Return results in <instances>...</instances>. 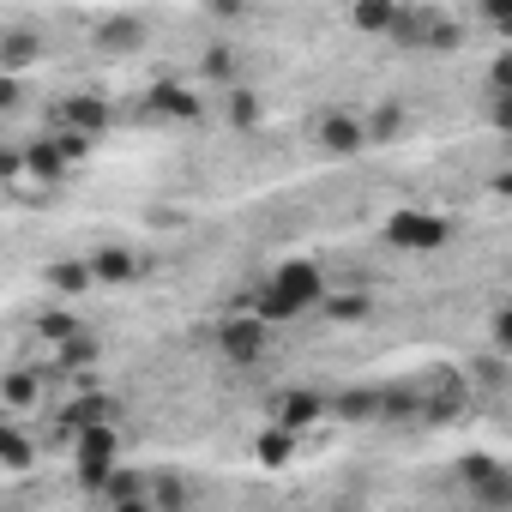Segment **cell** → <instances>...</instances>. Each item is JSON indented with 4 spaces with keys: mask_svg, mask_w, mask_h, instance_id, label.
Instances as JSON below:
<instances>
[{
    "mask_svg": "<svg viewBox=\"0 0 512 512\" xmlns=\"http://www.w3.org/2000/svg\"><path fill=\"white\" fill-rule=\"evenodd\" d=\"M320 296H326V278H320V266H308V260H290V266H278V272L266 278L260 314H266V320H296V314H308Z\"/></svg>",
    "mask_w": 512,
    "mask_h": 512,
    "instance_id": "cell-1",
    "label": "cell"
},
{
    "mask_svg": "<svg viewBox=\"0 0 512 512\" xmlns=\"http://www.w3.org/2000/svg\"><path fill=\"white\" fill-rule=\"evenodd\" d=\"M446 235H452V223L434 217V211H398V217H386V241L404 247V253H428V247H440Z\"/></svg>",
    "mask_w": 512,
    "mask_h": 512,
    "instance_id": "cell-2",
    "label": "cell"
},
{
    "mask_svg": "<svg viewBox=\"0 0 512 512\" xmlns=\"http://www.w3.org/2000/svg\"><path fill=\"white\" fill-rule=\"evenodd\" d=\"M266 326H272L266 314L223 320V326H217V350H223L229 362H241V368H247V362H260V350H266Z\"/></svg>",
    "mask_w": 512,
    "mask_h": 512,
    "instance_id": "cell-3",
    "label": "cell"
},
{
    "mask_svg": "<svg viewBox=\"0 0 512 512\" xmlns=\"http://www.w3.org/2000/svg\"><path fill=\"white\" fill-rule=\"evenodd\" d=\"M109 470H115V428H109V422L79 428V476H85L91 488H103Z\"/></svg>",
    "mask_w": 512,
    "mask_h": 512,
    "instance_id": "cell-4",
    "label": "cell"
},
{
    "mask_svg": "<svg viewBox=\"0 0 512 512\" xmlns=\"http://www.w3.org/2000/svg\"><path fill=\"white\" fill-rule=\"evenodd\" d=\"M55 127H61V133H85V139H91V133H103V127H109V103H103V97H91V91H79V97H67V103L55 109Z\"/></svg>",
    "mask_w": 512,
    "mask_h": 512,
    "instance_id": "cell-5",
    "label": "cell"
},
{
    "mask_svg": "<svg viewBox=\"0 0 512 512\" xmlns=\"http://www.w3.org/2000/svg\"><path fill=\"white\" fill-rule=\"evenodd\" d=\"M464 476H470V488H476V500H482V506H506V500H512V476H506L494 458H470V464H464Z\"/></svg>",
    "mask_w": 512,
    "mask_h": 512,
    "instance_id": "cell-6",
    "label": "cell"
},
{
    "mask_svg": "<svg viewBox=\"0 0 512 512\" xmlns=\"http://www.w3.org/2000/svg\"><path fill=\"white\" fill-rule=\"evenodd\" d=\"M356 31H368V37H398V25H404V13H398V0H356Z\"/></svg>",
    "mask_w": 512,
    "mask_h": 512,
    "instance_id": "cell-7",
    "label": "cell"
},
{
    "mask_svg": "<svg viewBox=\"0 0 512 512\" xmlns=\"http://www.w3.org/2000/svg\"><path fill=\"white\" fill-rule=\"evenodd\" d=\"M91 272H97V284H133L139 278V260L127 247H97L91 253Z\"/></svg>",
    "mask_w": 512,
    "mask_h": 512,
    "instance_id": "cell-8",
    "label": "cell"
},
{
    "mask_svg": "<svg viewBox=\"0 0 512 512\" xmlns=\"http://www.w3.org/2000/svg\"><path fill=\"white\" fill-rule=\"evenodd\" d=\"M151 109H157V115H175V121H199V97H193V91H181L175 79H157Z\"/></svg>",
    "mask_w": 512,
    "mask_h": 512,
    "instance_id": "cell-9",
    "label": "cell"
},
{
    "mask_svg": "<svg viewBox=\"0 0 512 512\" xmlns=\"http://www.w3.org/2000/svg\"><path fill=\"white\" fill-rule=\"evenodd\" d=\"M326 416V404L314 398V392H290V398H278V422L284 428H308V422H320Z\"/></svg>",
    "mask_w": 512,
    "mask_h": 512,
    "instance_id": "cell-10",
    "label": "cell"
},
{
    "mask_svg": "<svg viewBox=\"0 0 512 512\" xmlns=\"http://www.w3.org/2000/svg\"><path fill=\"white\" fill-rule=\"evenodd\" d=\"M320 145H326V151H356V145H362V127H356L350 115H326V121H320Z\"/></svg>",
    "mask_w": 512,
    "mask_h": 512,
    "instance_id": "cell-11",
    "label": "cell"
},
{
    "mask_svg": "<svg viewBox=\"0 0 512 512\" xmlns=\"http://www.w3.org/2000/svg\"><path fill=\"white\" fill-rule=\"evenodd\" d=\"M260 458H266V464H290V458H296V428L278 422V428L260 440Z\"/></svg>",
    "mask_w": 512,
    "mask_h": 512,
    "instance_id": "cell-12",
    "label": "cell"
},
{
    "mask_svg": "<svg viewBox=\"0 0 512 512\" xmlns=\"http://www.w3.org/2000/svg\"><path fill=\"white\" fill-rule=\"evenodd\" d=\"M37 332H43L49 344H67V338H79V320H73L67 308H55V314H43V320H37Z\"/></svg>",
    "mask_w": 512,
    "mask_h": 512,
    "instance_id": "cell-13",
    "label": "cell"
},
{
    "mask_svg": "<svg viewBox=\"0 0 512 512\" xmlns=\"http://www.w3.org/2000/svg\"><path fill=\"white\" fill-rule=\"evenodd\" d=\"M0 458H7V470H25L31 464V446H25V434L7 422V428H0Z\"/></svg>",
    "mask_w": 512,
    "mask_h": 512,
    "instance_id": "cell-14",
    "label": "cell"
},
{
    "mask_svg": "<svg viewBox=\"0 0 512 512\" xmlns=\"http://www.w3.org/2000/svg\"><path fill=\"white\" fill-rule=\"evenodd\" d=\"M25 157H31V175H43V181H61V169H67L61 151H49V145H31Z\"/></svg>",
    "mask_w": 512,
    "mask_h": 512,
    "instance_id": "cell-15",
    "label": "cell"
},
{
    "mask_svg": "<svg viewBox=\"0 0 512 512\" xmlns=\"http://www.w3.org/2000/svg\"><path fill=\"white\" fill-rule=\"evenodd\" d=\"M31 55H37V43H31L25 31H13V37H7V73H19V67L31 61Z\"/></svg>",
    "mask_w": 512,
    "mask_h": 512,
    "instance_id": "cell-16",
    "label": "cell"
},
{
    "mask_svg": "<svg viewBox=\"0 0 512 512\" xmlns=\"http://www.w3.org/2000/svg\"><path fill=\"white\" fill-rule=\"evenodd\" d=\"M31 398H37V380H31V374H7V404L19 410V404H31Z\"/></svg>",
    "mask_w": 512,
    "mask_h": 512,
    "instance_id": "cell-17",
    "label": "cell"
},
{
    "mask_svg": "<svg viewBox=\"0 0 512 512\" xmlns=\"http://www.w3.org/2000/svg\"><path fill=\"white\" fill-rule=\"evenodd\" d=\"M205 73H211L217 85H235V61H229L223 49H217V55H205Z\"/></svg>",
    "mask_w": 512,
    "mask_h": 512,
    "instance_id": "cell-18",
    "label": "cell"
},
{
    "mask_svg": "<svg viewBox=\"0 0 512 512\" xmlns=\"http://www.w3.org/2000/svg\"><path fill=\"white\" fill-rule=\"evenodd\" d=\"M482 19L488 25H512V0H482Z\"/></svg>",
    "mask_w": 512,
    "mask_h": 512,
    "instance_id": "cell-19",
    "label": "cell"
},
{
    "mask_svg": "<svg viewBox=\"0 0 512 512\" xmlns=\"http://www.w3.org/2000/svg\"><path fill=\"white\" fill-rule=\"evenodd\" d=\"M494 97H512V55L494 61Z\"/></svg>",
    "mask_w": 512,
    "mask_h": 512,
    "instance_id": "cell-20",
    "label": "cell"
},
{
    "mask_svg": "<svg viewBox=\"0 0 512 512\" xmlns=\"http://www.w3.org/2000/svg\"><path fill=\"white\" fill-rule=\"evenodd\" d=\"M494 344H500V350H512V308H506V314H494Z\"/></svg>",
    "mask_w": 512,
    "mask_h": 512,
    "instance_id": "cell-21",
    "label": "cell"
},
{
    "mask_svg": "<svg viewBox=\"0 0 512 512\" xmlns=\"http://www.w3.org/2000/svg\"><path fill=\"white\" fill-rule=\"evenodd\" d=\"M494 121H500V133H512V97H500V103H494Z\"/></svg>",
    "mask_w": 512,
    "mask_h": 512,
    "instance_id": "cell-22",
    "label": "cell"
},
{
    "mask_svg": "<svg viewBox=\"0 0 512 512\" xmlns=\"http://www.w3.org/2000/svg\"><path fill=\"white\" fill-rule=\"evenodd\" d=\"M494 193H506V199H512V169H506V175L494 181Z\"/></svg>",
    "mask_w": 512,
    "mask_h": 512,
    "instance_id": "cell-23",
    "label": "cell"
}]
</instances>
